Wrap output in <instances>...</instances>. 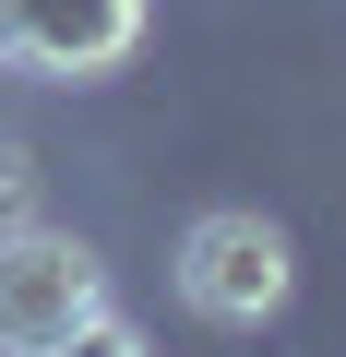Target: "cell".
<instances>
[{
	"label": "cell",
	"instance_id": "cell-1",
	"mask_svg": "<svg viewBox=\"0 0 346 357\" xmlns=\"http://www.w3.org/2000/svg\"><path fill=\"white\" fill-rule=\"evenodd\" d=\"M287 286H298V262H287V227H275V215H251V203L192 215V238H180V298H192L203 321H275Z\"/></svg>",
	"mask_w": 346,
	"mask_h": 357
},
{
	"label": "cell",
	"instance_id": "cell-2",
	"mask_svg": "<svg viewBox=\"0 0 346 357\" xmlns=\"http://www.w3.org/2000/svg\"><path fill=\"white\" fill-rule=\"evenodd\" d=\"M84 310H108V274H96L84 238H60V227H13L0 238V357L60 345Z\"/></svg>",
	"mask_w": 346,
	"mask_h": 357
},
{
	"label": "cell",
	"instance_id": "cell-3",
	"mask_svg": "<svg viewBox=\"0 0 346 357\" xmlns=\"http://www.w3.org/2000/svg\"><path fill=\"white\" fill-rule=\"evenodd\" d=\"M143 48V0H0V60L24 72H120Z\"/></svg>",
	"mask_w": 346,
	"mask_h": 357
},
{
	"label": "cell",
	"instance_id": "cell-4",
	"mask_svg": "<svg viewBox=\"0 0 346 357\" xmlns=\"http://www.w3.org/2000/svg\"><path fill=\"white\" fill-rule=\"evenodd\" d=\"M36 357H143V333H131L120 310H84V321H72L60 345H36Z\"/></svg>",
	"mask_w": 346,
	"mask_h": 357
}]
</instances>
